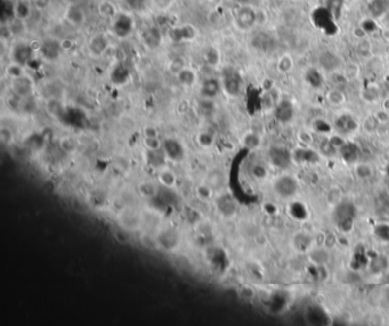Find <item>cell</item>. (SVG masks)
Instances as JSON below:
<instances>
[{"mask_svg": "<svg viewBox=\"0 0 389 326\" xmlns=\"http://www.w3.org/2000/svg\"><path fill=\"white\" fill-rule=\"evenodd\" d=\"M220 81L225 93L230 95V96L232 97L239 96L240 93H241L243 86L242 76L236 69L231 67L223 69V71H221Z\"/></svg>", "mask_w": 389, "mask_h": 326, "instance_id": "6da1fadb", "label": "cell"}, {"mask_svg": "<svg viewBox=\"0 0 389 326\" xmlns=\"http://www.w3.org/2000/svg\"><path fill=\"white\" fill-rule=\"evenodd\" d=\"M275 193L278 194L282 199H290L296 195L298 190V182L292 176L282 175L279 178H276L273 185Z\"/></svg>", "mask_w": 389, "mask_h": 326, "instance_id": "7a4b0ae2", "label": "cell"}, {"mask_svg": "<svg viewBox=\"0 0 389 326\" xmlns=\"http://www.w3.org/2000/svg\"><path fill=\"white\" fill-rule=\"evenodd\" d=\"M62 42L53 38H47L40 43L39 53L41 57L47 62H55L61 56Z\"/></svg>", "mask_w": 389, "mask_h": 326, "instance_id": "3957f363", "label": "cell"}, {"mask_svg": "<svg viewBox=\"0 0 389 326\" xmlns=\"http://www.w3.org/2000/svg\"><path fill=\"white\" fill-rule=\"evenodd\" d=\"M112 29H113L114 35L117 36L118 38L120 39L128 38V36L133 34L134 30L133 18L130 17L128 14L120 13L114 17Z\"/></svg>", "mask_w": 389, "mask_h": 326, "instance_id": "277c9868", "label": "cell"}, {"mask_svg": "<svg viewBox=\"0 0 389 326\" xmlns=\"http://www.w3.org/2000/svg\"><path fill=\"white\" fill-rule=\"evenodd\" d=\"M141 40H143L144 46L147 49L156 50L162 45V31L156 25H150V27L145 28L144 31L141 32Z\"/></svg>", "mask_w": 389, "mask_h": 326, "instance_id": "5b68a950", "label": "cell"}, {"mask_svg": "<svg viewBox=\"0 0 389 326\" xmlns=\"http://www.w3.org/2000/svg\"><path fill=\"white\" fill-rule=\"evenodd\" d=\"M170 40L175 43L191 41L196 36V30L193 25L183 24L173 27L168 32Z\"/></svg>", "mask_w": 389, "mask_h": 326, "instance_id": "8992f818", "label": "cell"}, {"mask_svg": "<svg viewBox=\"0 0 389 326\" xmlns=\"http://www.w3.org/2000/svg\"><path fill=\"white\" fill-rule=\"evenodd\" d=\"M35 56V49L32 48L31 45H29L27 42H19L14 46L12 50V57L13 62L25 67L30 62H32Z\"/></svg>", "mask_w": 389, "mask_h": 326, "instance_id": "52a82bcc", "label": "cell"}, {"mask_svg": "<svg viewBox=\"0 0 389 326\" xmlns=\"http://www.w3.org/2000/svg\"><path fill=\"white\" fill-rule=\"evenodd\" d=\"M257 21V13L250 6H242L235 15L236 27L241 30H249Z\"/></svg>", "mask_w": 389, "mask_h": 326, "instance_id": "ba28073f", "label": "cell"}, {"mask_svg": "<svg viewBox=\"0 0 389 326\" xmlns=\"http://www.w3.org/2000/svg\"><path fill=\"white\" fill-rule=\"evenodd\" d=\"M162 149L165 151L168 160L181 161L185 156V148L181 143L176 138H167L162 142Z\"/></svg>", "mask_w": 389, "mask_h": 326, "instance_id": "9c48e42d", "label": "cell"}, {"mask_svg": "<svg viewBox=\"0 0 389 326\" xmlns=\"http://www.w3.org/2000/svg\"><path fill=\"white\" fill-rule=\"evenodd\" d=\"M12 90L16 97L22 100L30 97L34 93V82L27 74H24L12 80Z\"/></svg>", "mask_w": 389, "mask_h": 326, "instance_id": "30bf717a", "label": "cell"}, {"mask_svg": "<svg viewBox=\"0 0 389 326\" xmlns=\"http://www.w3.org/2000/svg\"><path fill=\"white\" fill-rule=\"evenodd\" d=\"M292 159V155L283 147H272L268 151V160L276 168L281 169L289 168Z\"/></svg>", "mask_w": 389, "mask_h": 326, "instance_id": "8fae6325", "label": "cell"}, {"mask_svg": "<svg viewBox=\"0 0 389 326\" xmlns=\"http://www.w3.org/2000/svg\"><path fill=\"white\" fill-rule=\"evenodd\" d=\"M223 86H221L220 79L213 78H207L203 80L201 87H200V96L203 98H210V100H214L218 95L220 94Z\"/></svg>", "mask_w": 389, "mask_h": 326, "instance_id": "7c38bea8", "label": "cell"}, {"mask_svg": "<svg viewBox=\"0 0 389 326\" xmlns=\"http://www.w3.org/2000/svg\"><path fill=\"white\" fill-rule=\"evenodd\" d=\"M108 48V40L106 36L102 34H97L92 36L88 42L89 53L95 57H100Z\"/></svg>", "mask_w": 389, "mask_h": 326, "instance_id": "4fadbf2b", "label": "cell"}, {"mask_svg": "<svg viewBox=\"0 0 389 326\" xmlns=\"http://www.w3.org/2000/svg\"><path fill=\"white\" fill-rule=\"evenodd\" d=\"M65 18H67L72 25L79 27V25L83 24V22H85V12H83V9L79 5H77V3L71 2V5L65 10Z\"/></svg>", "mask_w": 389, "mask_h": 326, "instance_id": "5bb4252c", "label": "cell"}, {"mask_svg": "<svg viewBox=\"0 0 389 326\" xmlns=\"http://www.w3.org/2000/svg\"><path fill=\"white\" fill-rule=\"evenodd\" d=\"M145 156H146V162L148 163V166L152 168H156V169L165 167L166 161L168 160V157H167L166 153L162 148L153 149V151L146 149Z\"/></svg>", "mask_w": 389, "mask_h": 326, "instance_id": "9a60e30c", "label": "cell"}, {"mask_svg": "<svg viewBox=\"0 0 389 326\" xmlns=\"http://www.w3.org/2000/svg\"><path fill=\"white\" fill-rule=\"evenodd\" d=\"M274 40L266 32H259V34L254 35L251 40V45L254 48L263 50V52H267V50L274 48Z\"/></svg>", "mask_w": 389, "mask_h": 326, "instance_id": "2e32d148", "label": "cell"}, {"mask_svg": "<svg viewBox=\"0 0 389 326\" xmlns=\"http://www.w3.org/2000/svg\"><path fill=\"white\" fill-rule=\"evenodd\" d=\"M275 116L280 122H289L293 116V109L290 102L283 101L275 109Z\"/></svg>", "mask_w": 389, "mask_h": 326, "instance_id": "e0dca14e", "label": "cell"}, {"mask_svg": "<svg viewBox=\"0 0 389 326\" xmlns=\"http://www.w3.org/2000/svg\"><path fill=\"white\" fill-rule=\"evenodd\" d=\"M330 259V254L324 247L313 249L310 254V260L318 267H323Z\"/></svg>", "mask_w": 389, "mask_h": 326, "instance_id": "ac0fdd59", "label": "cell"}, {"mask_svg": "<svg viewBox=\"0 0 389 326\" xmlns=\"http://www.w3.org/2000/svg\"><path fill=\"white\" fill-rule=\"evenodd\" d=\"M111 81L114 83V85L121 86L125 85V83L129 80V70L127 67L122 64H119L115 67L111 72Z\"/></svg>", "mask_w": 389, "mask_h": 326, "instance_id": "d6986e66", "label": "cell"}, {"mask_svg": "<svg viewBox=\"0 0 389 326\" xmlns=\"http://www.w3.org/2000/svg\"><path fill=\"white\" fill-rule=\"evenodd\" d=\"M159 182L167 189H173L177 184L176 174L170 169H161L159 172Z\"/></svg>", "mask_w": 389, "mask_h": 326, "instance_id": "ffe728a7", "label": "cell"}, {"mask_svg": "<svg viewBox=\"0 0 389 326\" xmlns=\"http://www.w3.org/2000/svg\"><path fill=\"white\" fill-rule=\"evenodd\" d=\"M16 18L15 3L12 0H2L1 5V23L5 25Z\"/></svg>", "mask_w": 389, "mask_h": 326, "instance_id": "44dd1931", "label": "cell"}, {"mask_svg": "<svg viewBox=\"0 0 389 326\" xmlns=\"http://www.w3.org/2000/svg\"><path fill=\"white\" fill-rule=\"evenodd\" d=\"M176 76L180 85L184 87H192L196 82V73L190 68H184Z\"/></svg>", "mask_w": 389, "mask_h": 326, "instance_id": "7402d4cb", "label": "cell"}, {"mask_svg": "<svg viewBox=\"0 0 389 326\" xmlns=\"http://www.w3.org/2000/svg\"><path fill=\"white\" fill-rule=\"evenodd\" d=\"M293 159L296 162H299V163H305V162H311V163H315V162H318L319 161V156L316 154L315 152L311 151V149H298L296 152V154H294Z\"/></svg>", "mask_w": 389, "mask_h": 326, "instance_id": "603a6c76", "label": "cell"}, {"mask_svg": "<svg viewBox=\"0 0 389 326\" xmlns=\"http://www.w3.org/2000/svg\"><path fill=\"white\" fill-rule=\"evenodd\" d=\"M242 144L246 148L248 149H258L261 145V138L258 134L256 133H248L246 134L242 138Z\"/></svg>", "mask_w": 389, "mask_h": 326, "instance_id": "cb8c5ba5", "label": "cell"}, {"mask_svg": "<svg viewBox=\"0 0 389 326\" xmlns=\"http://www.w3.org/2000/svg\"><path fill=\"white\" fill-rule=\"evenodd\" d=\"M140 193L141 196L146 197V199H152L158 194V188L152 181H144L140 185Z\"/></svg>", "mask_w": 389, "mask_h": 326, "instance_id": "d4e9b609", "label": "cell"}, {"mask_svg": "<svg viewBox=\"0 0 389 326\" xmlns=\"http://www.w3.org/2000/svg\"><path fill=\"white\" fill-rule=\"evenodd\" d=\"M195 193L201 201H208L212 197V187L209 184H201L196 187Z\"/></svg>", "mask_w": 389, "mask_h": 326, "instance_id": "484cf974", "label": "cell"}, {"mask_svg": "<svg viewBox=\"0 0 389 326\" xmlns=\"http://www.w3.org/2000/svg\"><path fill=\"white\" fill-rule=\"evenodd\" d=\"M30 7L25 1H19L15 3V14L17 20L23 21L25 18H28L30 16Z\"/></svg>", "mask_w": 389, "mask_h": 326, "instance_id": "4316f807", "label": "cell"}, {"mask_svg": "<svg viewBox=\"0 0 389 326\" xmlns=\"http://www.w3.org/2000/svg\"><path fill=\"white\" fill-rule=\"evenodd\" d=\"M199 109L201 111L202 114H205V115L212 114V113L214 112L213 100L201 97V100L199 101Z\"/></svg>", "mask_w": 389, "mask_h": 326, "instance_id": "83f0119b", "label": "cell"}, {"mask_svg": "<svg viewBox=\"0 0 389 326\" xmlns=\"http://www.w3.org/2000/svg\"><path fill=\"white\" fill-rule=\"evenodd\" d=\"M205 60H206V63L209 65V67H217L218 64H219V61H220V54L218 53L217 49L214 48H210L206 52L205 54Z\"/></svg>", "mask_w": 389, "mask_h": 326, "instance_id": "f1b7e54d", "label": "cell"}, {"mask_svg": "<svg viewBox=\"0 0 389 326\" xmlns=\"http://www.w3.org/2000/svg\"><path fill=\"white\" fill-rule=\"evenodd\" d=\"M341 197H343V192L338 187H332L326 194V200H328L329 204L334 207L341 203Z\"/></svg>", "mask_w": 389, "mask_h": 326, "instance_id": "f546056e", "label": "cell"}, {"mask_svg": "<svg viewBox=\"0 0 389 326\" xmlns=\"http://www.w3.org/2000/svg\"><path fill=\"white\" fill-rule=\"evenodd\" d=\"M7 74H8L9 78L13 80V79L19 78V76L24 75L25 73H24V70H23V67H22V65L15 63V62H13L12 64H9L8 67H7Z\"/></svg>", "mask_w": 389, "mask_h": 326, "instance_id": "4dcf8cb0", "label": "cell"}, {"mask_svg": "<svg viewBox=\"0 0 389 326\" xmlns=\"http://www.w3.org/2000/svg\"><path fill=\"white\" fill-rule=\"evenodd\" d=\"M98 10H100V14L103 17H115L117 14H115V8L114 6L110 2H102L98 6Z\"/></svg>", "mask_w": 389, "mask_h": 326, "instance_id": "1f68e13d", "label": "cell"}, {"mask_svg": "<svg viewBox=\"0 0 389 326\" xmlns=\"http://www.w3.org/2000/svg\"><path fill=\"white\" fill-rule=\"evenodd\" d=\"M125 3L132 10L135 12H141L147 7L148 0H125Z\"/></svg>", "mask_w": 389, "mask_h": 326, "instance_id": "d6a6232c", "label": "cell"}, {"mask_svg": "<svg viewBox=\"0 0 389 326\" xmlns=\"http://www.w3.org/2000/svg\"><path fill=\"white\" fill-rule=\"evenodd\" d=\"M184 68H186V65H185L184 58H181V57H175V58H173V60L170 61V63H169V70H170V72H172V73H175L176 75H177L178 73H179Z\"/></svg>", "mask_w": 389, "mask_h": 326, "instance_id": "836d02e7", "label": "cell"}, {"mask_svg": "<svg viewBox=\"0 0 389 326\" xmlns=\"http://www.w3.org/2000/svg\"><path fill=\"white\" fill-rule=\"evenodd\" d=\"M239 295L241 296L243 300H246V301H250V300H252L254 296H256V291H254V289L250 287V285H243V287L240 288Z\"/></svg>", "mask_w": 389, "mask_h": 326, "instance_id": "e575fe53", "label": "cell"}, {"mask_svg": "<svg viewBox=\"0 0 389 326\" xmlns=\"http://www.w3.org/2000/svg\"><path fill=\"white\" fill-rule=\"evenodd\" d=\"M144 146L146 149L153 151V149L162 148V142L159 137H144Z\"/></svg>", "mask_w": 389, "mask_h": 326, "instance_id": "d590c367", "label": "cell"}, {"mask_svg": "<svg viewBox=\"0 0 389 326\" xmlns=\"http://www.w3.org/2000/svg\"><path fill=\"white\" fill-rule=\"evenodd\" d=\"M224 207H226V209H225V211L223 212V215L228 216V215L234 214L235 207H234L233 201L228 200L227 197H223V199L220 200V202H218V208L221 209V208H224Z\"/></svg>", "mask_w": 389, "mask_h": 326, "instance_id": "8d00e7d4", "label": "cell"}, {"mask_svg": "<svg viewBox=\"0 0 389 326\" xmlns=\"http://www.w3.org/2000/svg\"><path fill=\"white\" fill-rule=\"evenodd\" d=\"M356 175H357L361 179L370 178L371 176H372V169H371L370 166H368V164L365 163L358 164V166L356 167Z\"/></svg>", "mask_w": 389, "mask_h": 326, "instance_id": "74e56055", "label": "cell"}, {"mask_svg": "<svg viewBox=\"0 0 389 326\" xmlns=\"http://www.w3.org/2000/svg\"><path fill=\"white\" fill-rule=\"evenodd\" d=\"M198 142L202 147H210L213 144V137L209 133H201L198 137Z\"/></svg>", "mask_w": 389, "mask_h": 326, "instance_id": "f35d334b", "label": "cell"}, {"mask_svg": "<svg viewBox=\"0 0 389 326\" xmlns=\"http://www.w3.org/2000/svg\"><path fill=\"white\" fill-rule=\"evenodd\" d=\"M252 175L258 179H263L266 177V170L261 166H254L252 168Z\"/></svg>", "mask_w": 389, "mask_h": 326, "instance_id": "ab89813d", "label": "cell"}, {"mask_svg": "<svg viewBox=\"0 0 389 326\" xmlns=\"http://www.w3.org/2000/svg\"><path fill=\"white\" fill-rule=\"evenodd\" d=\"M338 97H344L343 94L339 93V91H337V90L331 91V93H330V98H331V102H332V104L343 103V101L338 100Z\"/></svg>", "mask_w": 389, "mask_h": 326, "instance_id": "60d3db41", "label": "cell"}, {"mask_svg": "<svg viewBox=\"0 0 389 326\" xmlns=\"http://www.w3.org/2000/svg\"><path fill=\"white\" fill-rule=\"evenodd\" d=\"M144 137H158V130L154 127H146L144 129Z\"/></svg>", "mask_w": 389, "mask_h": 326, "instance_id": "b9f144b4", "label": "cell"}, {"mask_svg": "<svg viewBox=\"0 0 389 326\" xmlns=\"http://www.w3.org/2000/svg\"><path fill=\"white\" fill-rule=\"evenodd\" d=\"M0 137H1V141L3 143H10L12 141V133H10V130L8 129H2L1 130V135H0Z\"/></svg>", "mask_w": 389, "mask_h": 326, "instance_id": "7bdbcfd3", "label": "cell"}, {"mask_svg": "<svg viewBox=\"0 0 389 326\" xmlns=\"http://www.w3.org/2000/svg\"><path fill=\"white\" fill-rule=\"evenodd\" d=\"M48 2H49V0H35V5H37L39 8H45V7H47V5H48Z\"/></svg>", "mask_w": 389, "mask_h": 326, "instance_id": "ee69618b", "label": "cell"}, {"mask_svg": "<svg viewBox=\"0 0 389 326\" xmlns=\"http://www.w3.org/2000/svg\"><path fill=\"white\" fill-rule=\"evenodd\" d=\"M234 1L240 3L241 6H250L253 0H234Z\"/></svg>", "mask_w": 389, "mask_h": 326, "instance_id": "f6af8a7d", "label": "cell"}, {"mask_svg": "<svg viewBox=\"0 0 389 326\" xmlns=\"http://www.w3.org/2000/svg\"><path fill=\"white\" fill-rule=\"evenodd\" d=\"M156 1L160 2V3H165L166 5V3H169L170 1H172V0H156Z\"/></svg>", "mask_w": 389, "mask_h": 326, "instance_id": "bcb514c9", "label": "cell"}, {"mask_svg": "<svg viewBox=\"0 0 389 326\" xmlns=\"http://www.w3.org/2000/svg\"><path fill=\"white\" fill-rule=\"evenodd\" d=\"M205 1H207V2H208V3H212V5H213V3L216 2L217 0H205Z\"/></svg>", "mask_w": 389, "mask_h": 326, "instance_id": "7dc6e473", "label": "cell"}, {"mask_svg": "<svg viewBox=\"0 0 389 326\" xmlns=\"http://www.w3.org/2000/svg\"><path fill=\"white\" fill-rule=\"evenodd\" d=\"M65 1H69V2H74L75 0H65Z\"/></svg>", "mask_w": 389, "mask_h": 326, "instance_id": "c3c4849f", "label": "cell"}]
</instances>
